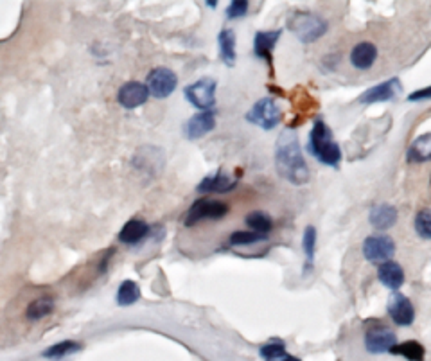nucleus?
<instances>
[{"instance_id": "1", "label": "nucleus", "mask_w": 431, "mask_h": 361, "mask_svg": "<svg viewBox=\"0 0 431 361\" xmlns=\"http://www.w3.org/2000/svg\"><path fill=\"white\" fill-rule=\"evenodd\" d=\"M275 165L280 177L292 184L302 185L309 180V168L300 151L299 139L289 130L284 132L277 140Z\"/></svg>"}, {"instance_id": "2", "label": "nucleus", "mask_w": 431, "mask_h": 361, "mask_svg": "<svg viewBox=\"0 0 431 361\" xmlns=\"http://www.w3.org/2000/svg\"><path fill=\"white\" fill-rule=\"evenodd\" d=\"M308 149L320 164L336 168L341 161L340 146L334 142L333 133H331L329 126L322 119L315 121V124H313V130L309 133L308 140Z\"/></svg>"}, {"instance_id": "3", "label": "nucleus", "mask_w": 431, "mask_h": 361, "mask_svg": "<svg viewBox=\"0 0 431 361\" xmlns=\"http://www.w3.org/2000/svg\"><path fill=\"white\" fill-rule=\"evenodd\" d=\"M289 29L304 43H309V41L318 40L322 34H325L327 24L322 18L309 15V13H296L295 17L289 20Z\"/></svg>"}, {"instance_id": "4", "label": "nucleus", "mask_w": 431, "mask_h": 361, "mask_svg": "<svg viewBox=\"0 0 431 361\" xmlns=\"http://www.w3.org/2000/svg\"><path fill=\"white\" fill-rule=\"evenodd\" d=\"M185 97L201 111H210V108L216 104V81L212 78L198 79L185 88Z\"/></svg>"}, {"instance_id": "5", "label": "nucleus", "mask_w": 431, "mask_h": 361, "mask_svg": "<svg viewBox=\"0 0 431 361\" xmlns=\"http://www.w3.org/2000/svg\"><path fill=\"white\" fill-rule=\"evenodd\" d=\"M280 108L271 97H264L252 107V110L247 114L248 123L257 124L263 130H273L280 123Z\"/></svg>"}, {"instance_id": "6", "label": "nucleus", "mask_w": 431, "mask_h": 361, "mask_svg": "<svg viewBox=\"0 0 431 361\" xmlns=\"http://www.w3.org/2000/svg\"><path fill=\"white\" fill-rule=\"evenodd\" d=\"M228 212V205L218 200H198L185 216V225L193 226L203 219H219Z\"/></svg>"}, {"instance_id": "7", "label": "nucleus", "mask_w": 431, "mask_h": 361, "mask_svg": "<svg viewBox=\"0 0 431 361\" xmlns=\"http://www.w3.org/2000/svg\"><path fill=\"white\" fill-rule=\"evenodd\" d=\"M395 254V243L392 238L381 234V236H370L363 241V255L369 263L383 264L386 261H390L392 255Z\"/></svg>"}, {"instance_id": "8", "label": "nucleus", "mask_w": 431, "mask_h": 361, "mask_svg": "<svg viewBox=\"0 0 431 361\" xmlns=\"http://www.w3.org/2000/svg\"><path fill=\"white\" fill-rule=\"evenodd\" d=\"M178 85V78L172 70L165 69V67H158V69H153L148 76V92L149 95L156 99H164L175 92Z\"/></svg>"}, {"instance_id": "9", "label": "nucleus", "mask_w": 431, "mask_h": 361, "mask_svg": "<svg viewBox=\"0 0 431 361\" xmlns=\"http://www.w3.org/2000/svg\"><path fill=\"white\" fill-rule=\"evenodd\" d=\"M386 309H388V315H390L392 320L397 325H401V327H406V325L413 324V304H411V300L402 295V293L392 292L390 299H388V304H386Z\"/></svg>"}, {"instance_id": "10", "label": "nucleus", "mask_w": 431, "mask_h": 361, "mask_svg": "<svg viewBox=\"0 0 431 361\" xmlns=\"http://www.w3.org/2000/svg\"><path fill=\"white\" fill-rule=\"evenodd\" d=\"M395 343H397V336L390 327H385V325L370 329L369 333L365 334V347L372 354L390 353Z\"/></svg>"}, {"instance_id": "11", "label": "nucleus", "mask_w": 431, "mask_h": 361, "mask_svg": "<svg viewBox=\"0 0 431 361\" xmlns=\"http://www.w3.org/2000/svg\"><path fill=\"white\" fill-rule=\"evenodd\" d=\"M148 97H149L148 86L139 81L124 83V85L119 88V94H117L119 103L123 104L124 108H130V110H132V108H139L140 104H144L148 101Z\"/></svg>"}, {"instance_id": "12", "label": "nucleus", "mask_w": 431, "mask_h": 361, "mask_svg": "<svg viewBox=\"0 0 431 361\" xmlns=\"http://www.w3.org/2000/svg\"><path fill=\"white\" fill-rule=\"evenodd\" d=\"M214 126H216V115H214V111H200V114L193 115L187 121V124H185V135L191 140L200 139V137L212 132Z\"/></svg>"}, {"instance_id": "13", "label": "nucleus", "mask_w": 431, "mask_h": 361, "mask_svg": "<svg viewBox=\"0 0 431 361\" xmlns=\"http://www.w3.org/2000/svg\"><path fill=\"white\" fill-rule=\"evenodd\" d=\"M397 88H399L397 79H390V81H385L381 83V85H376L360 95V103L372 104V103H385V101H390V99H394L395 94L399 92Z\"/></svg>"}, {"instance_id": "14", "label": "nucleus", "mask_w": 431, "mask_h": 361, "mask_svg": "<svg viewBox=\"0 0 431 361\" xmlns=\"http://www.w3.org/2000/svg\"><path fill=\"white\" fill-rule=\"evenodd\" d=\"M378 277L379 282L392 292H399V287L404 284V270L395 261H386V263L379 264Z\"/></svg>"}, {"instance_id": "15", "label": "nucleus", "mask_w": 431, "mask_h": 361, "mask_svg": "<svg viewBox=\"0 0 431 361\" xmlns=\"http://www.w3.org/2000/svg\"><path fill=\"white\" fill-rule=\"evenodd\" d=\"M238 185L235 178H230L225 172H216V175H210L205 177L198 185V191L200 193H230Z\"/></svg>"}, {"instance_id": "16", "label": "nucleus", "mask_w": 431, "mask_h": 361, "mask_svg": "<svg viewBox=\"0 0 431 361\" xmlns=\"http://www.w3.org/2000/svg\"><path fill=\"white\" fill-rule=\"evenodd\" d=\"M397 222V210L394 205L381 203L370 210V225L376 230H388Z\"/></svg>"}, {"instance_id": "17", "label": "nucleus", "mask_w": 431, "mask_h": 361, "mask_svg": "<svg viewBox=\"0 0 431 361\" xmlns=\"http://www.w3.org/2000/svg\"><path fill=\"white\" fill-rule=\"evenodd\" d=\"M376 57H378V49L370 41H362L357 43L356 47L350 53V63H353L356 69L367 70L376 63Z\"/></svg>"}, {"instance_id": "18", "label": "nucleus", "mask_w": 431, "mask_h": 361, "mask_svg": "<svg viewBox=\"0 0 431 361\" xmlns=\"http://www.w3.org/2000/svg\"><path fill=\"white\" fill-rule=\"evenodd\" d=\"M282 31H268V33H257L254 40V53L255 56L261 57V60H266L268 63L271 62V53H273V47H275L277 40L280 38Z\"/></svg>"}, {"instance_id": "19", "label": "nucleus", "mask_w": 431, "mask_h": 361, "mask_svg": "<svg viewBox=\"0 0 431 361\" xmlns=\"http://www.w3.org/2000/svg\"><path fill=\"white\" fill-rule=\"evenodd\" d=\"M148 223L142 219H130L119 232V241L126 243V245H135V243L142 241L148 236Z\"/></svg>"}, {"instance_id": "20", "label": "nucleus", "mask_w": 431, "mask_h": 361, "mask_svg": "<svg viewBox=\"0 0 431 361\" xmlns=\"http://www.w3.org/2000/svg\"><path fill=\"white\" fill-rule=\"evenodd\" d=\"M408 161L411 162H427L431 161V132L420 135L413 140L408 149Z\"/></svg>"}, {"instance_id": "21", "label": "nucleus", "mask_w": 431, "mask_h": 361, "mask_svg": "<svg viewBox=\"0 0 431 361\" xmlns=\"http://www.w3.org/2000/svg\"><path fill=\"white\" fill-rule=\"evenodd\" d=\"M390 353L402 356L408 361H424V356H426V350H424L423 345L415 340H408L404 343H395L390 349Z\"/></svg>"}, {"instance_id": "22", "label": "nucleus", "mask_w": 431, "mask_h": 361, "mask_svg": "<svg viewBox=\"0 0 431 361\" xmlns=\"http://www.w3.org/2000/svg\"><path fill=\"white\" fill-rule=\"evenodd\" d=\"M219 54L226 65H234L235 62V34L232 29H223L219 33Z\"/></svg>"}, {"instance_id": "23", "label": "nucleus", "mask_w": 431, "mask_h": 361, "mask_svg": "<svg viewBox=\"0 0 431 361\" xmlns=\"http://www.w3.org/2000/svg\"><path fill=\"white\" fill-rule=\"evenodd\" d=\"M53 311H54V300L49 299V297H43V299H38L34 300V302H31V304L27 306L25 315H27L29 320H41V318L49 316Z\"/></svg>"}, {"instance_id": "24", "label": "nucleus", "mask_w": 431, "mask_h": 361, "mask_svg": "<svg viewBox=\"0 0 431 361\" xmlns=\"http://www.w3.org/2000/svg\"><path fill=\"white\" fill-rule=\"evenodd\" d=\"M139 299H140V287L137 286L133 280H124V282L119 286V292H117V304L126 308V306L135 304Z\"/></svg>"}, {"instance_id": "25", "label": "nucleus", "mask_w": 431, "mask_h": 361, "mask_svg": "<svg viewBox=\"0 0 431 361\" xmlns=\"http://www.w3.org/2000/svg\"><path fill=\"white\" fill-rule=\"evenodd\" d=\"M247 225L250 226L254 232H257V234L268 236L273 223H271V218L266 212H263V210H254V212H250L247 216Z\"/></svg>"}, {"instance_id": "26", "label": "nucleus", "mask_w": 431, "mask_h": 361, "mask_svg": "<svg viewBox=\"0 0 431 361\" xmlns=\"http://www.w3.org/2000/svg\"><path fill=\"white\" fill-rule=\"evenodd\" d=\"M79 349H81V345H79L78 341L65 340V341H62V343H56V345H53V347H49L46 353L41 354V356L47 357V360H62V357L69 356V354L78 353Z\"/></svg>"}, {"instance_id": "27", "label": "nucleus", "mask_w": 431, "mask_h": 361, "mask_svg": "<svg viewBox=\"0 0 431 361\" xmlns=\"http://www.w3.org/2000/svg\"><path fill=\"white\" fill-rule=\"evenodd\" d=\"M315 245H316V229L315 226H306L304 239H302V247H304L306 254V268L304 270H311L313 263H315Z\"/></svg>"}, {"instance_id": "28", "label": "nucleus", "mask_w": 431, "mask_h": 361, "mask_svg": "<svg viewBox=\"0 0 431 361\" xmlns=\"http://www.w3.org/2000/svg\"><path fill=\"white\" fill-rule=\"evenodd\" d=\"M415 232L424 239H431V209H424L415 218Z\"/></svg>"}, {"instance_id": "29", "label": "nucleus", "mask_w": 431, "mask_h": 361, "mask_svg": "<svg viewBox=\"0 0 431 361\" xmlns=\"http://www.w3.org/2000/svg\"><path fill=\"white\" fill-rule=\"evenodd\" d=\"M268 239L266 234H257V232H234L230 236L232 245H254V243Z\"/></svg>"}, {"instance_id": "30", "label": "nucleus", "mask_w": 431, "mask_h": 361, "mask_svg": "<svg viewBox=\"0 0 431 361\" xmlns=\"http://www.w3.org/2000/svg\"><path fill=\"white\" fill-rule=\"evenodd\" d=\"M248 13V2L247 0H235L226 8V17L228 18H242Z\"/></svg>"}, {"instance_id": "31", "label": "nucleus", "mask_w": 431, "mask_h": 361, "mask_svg": "<svg viewBox=\"0 0 431 361\" xmlns=\"http://www.w3.org/2000/svg\"><path fill=\"white\" fill-rule=\"evenodd\" d=\"M426 99H431V86L427 88H420V90L413 92V94L408 95V101L411 103H417V101H426Z\"/></svg>"}, {"instance_id": "32", "label": "nucleus", "mask_w": 431, "mask_h": 361, "mask_svg": "<svg viewBox=\"0 0 431 361\" xmlns=\"http://www.w3.org/2000/svg\"><path fill=\"white\" fill-rule=\"evenodd\" d=\"M273 361H300V360L295 356H289V354H284V356L277 357V360H273Z\"/></svg>"}]
</instances>
